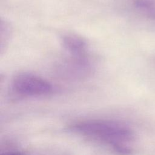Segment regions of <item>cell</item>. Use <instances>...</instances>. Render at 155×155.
Wrapping results in <instances>:
<instances>
[{
  "label": "cell",
  "instance_id": "cell-4",
  "mask_svg": "<svg viewBox=\"0 0 155 155\" xmlns=\"http://www.w3.org/2000/svg\"><path fill=\"white\" fill-rule=\"evenodd\" d=\"M61 41L64 48L70 56H88L87 44L82 37L75 34L68 33L62 36Z\"/></svg>",
  "mask_w": 155,
  "mask_h": 155
},
{
  "label": "cell",
  "instance_id": "cell-2",
  "mask_svg": "<svg viewBox=\"0 0 155 155\" xmlns=\"http://www.w3.org/2000/svg\"><path fill=\"white\" fill-rule=\"evenodd\" d=\"M12 85L15 93L27 97L45 96L53 91V87L50 82L28 72L19 73L15 76Z\"/></svg>",
  "mask_w": 155,
  "mask_h": 155
},
{
  "label": "cell",
  "instance_id": "cell-6",
  "mask_svg": "<svg viewBox=\"0 0 155 155\" xmlns=\"http://www.w3.org/2000/svg\"><path fill=\"white\" fill-rule=\"evenodd\" d=\"M1 155H24L22 153L18 151H8L5 152Z\"/></svg>",
  "mask_w": 155,
  "mask_h": 155
},
{
  "label": "cell",
  "instance_id": "cell-5",
  "mask_svg": "<svg viewBox=\"0 0 155 155\" xmlns=\"http://www.w3.org/2000/svg\"><path fill=\"white\" fill-rule=\"evenodd\" d=\"M11 35V28L10 25L5 21L1 22V52L2 54V51L5 49Z\"/></svg>",
  "mask_w": 155,
  "mask_h": 155
},
{
  "label": "cell",
  "instance_id": "cell-3",
  "mask_svg": "<svg viewBox=\"0 0 155 155\" xmlns=\"http://www.w3.org/2000/svg\"><path fill=\"white\" fill-rule=\"evenodd\" d=\"M93 65L88 56L70 57L61 62L57 68L59 76L70 79H81L92 73Z\"/></svg>",
  "mask_w": 155,
  "mask_h": 155
},
{
  "label": "cell",
  "instance_id": "cell-1",
  "mask_svg": "<svg viewBox=\"0 0 155 155\" xmlns=\"http://www.w3.org/2000/svg\"><path fill=\"white\" fill-rule=\"evenodd\" d=\"M71 129L79 134L112 145L119 153L127 148L124 143L131 141L134 138L133 132L128 127L112 120H82L72 125Z\"/></svg>",
  "mask_w": 155,
  "mask_h": 155
}]
</instances>
